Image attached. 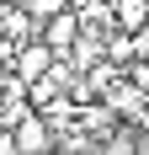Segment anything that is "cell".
Wrapping results in <instances>:
<instances>
[{
  "instance_id": "6da1fadb",
  "label": "cell",
  "mask_w": 149,
  "mask_h": 155,
  "mask_svg": "<svg viewBox=\"0 0 149 155\" xmlns=\"http://www.w3.org/2000/svg\"><path fill=\"white\" fill-rule=\"evenodd\" d=\"M11 134H16V155H53V144H59V128L43 118V107H27L11 123Z\"/></svg>"
},
{
  "instance_id": "7a4b0ae2",
  "label": "cell",
  "mask_w": 149,
  "mask_h": 155,
  "mask_svg": "<svg viewBox=\"0 0 149 155\" xmlns=\"http://www.w3.org/2000/svg\"><path fill=\"white\" fill-rule=\"evenodd\" d=\"M80 32H85V16H80V5H64V11H53V16H43V38L59 59H69V48L80 43Z\"/></svg>"
},
{
  "instance_id": "3957f363",
  "label": "cell",
  "mask_w": 149,
  "mask_h": 155,
  "mask_svg": "<svg viewBox=\"0 0 149 155\" xmlns=\"http://www.w3.org/2000/svg\"><path fill=\"white\" fill-rule=\"evenodd\" d=\"M53 64H59V54H53L43 38H32V43H16V54H11V70L27 80V86H32V80H43Z\"/></svg>"
},
{
  "instance_id": "277c9868",
  "label": "cell",
  "mask_w": 149,
  "mask_h": 155,
  "mask_svg": "<svg viewBox=\"0 0 149 155\" xmlns=\"http://www.w3.org/2000/svg\"><path fill=\"white\" fill-rule=\"evenodd\" d=\"M112 21H117L122 32H138L149 21V0H112Z\"/></svg>"
},
{
  "instance_id": "5b68a950",
  "label": "cell",
  "mask_w": 149,
  "mask_h": 155,
  "mask_svg": "<svg viewBox=\"0 0 149 155\" xmlns=\"http://www.w3.org/2000/svg\"><path fill=\"white\" fill-rule=\"evenodd\" d=\"M101 155H138V128H112V134H106L101 139Z\"/></svg>"
},
{
  "instance_id": "8992f818",
  "label": "cell",
  "mask_w": 149,
  "mask_h": 155,
  "mask_svg": "<svg viewBox=\"0 0 149 155\" xmlns=\"http://www.w3.org/2000/svg\"><path fill=\"white\" fill-rule=\"evenodd\" d=\"M21 5H27V16H32V21H43V16L64 11V5H74V0H21Z\"/></svg>"
},
{
  "instance_id": "52a82bcc",
  "label": "cell",
  "mask_w": 149,
  "mask_h": 155,
  "mask_svg": "<svg viewBox=\"0 0 149 155\" xmlns=\"http://www.w3.org/2000/svg\"><path fill=\"white\" fill-rule=\"evenodd\" d=\"M133 43H138V54H149V21H144V27L133 32Z\"/></svg>"
},
{
  "instance_id": "ba28073f",
  "label": "cell",
  "mask_w": 149,
  "mask_h": 155,
  "mask_svg": "<svg viewBox=\"0 0 149 155\" xmlns=\"http://www.w3.org/2000/svg\"><path fill=\"white\" fill-rule=\"evenodd\" d=\"M138 155H149V123L138 128Z\"/></svg>"
},
{
  "instance_id": "9c48e42d",
  "label": "cell",
  "mask_w": 149,
  "mask_h": 155,
  "mask_svg": "<svg viewBox=\"0 0 149 155\" xmlns=\"http://www.w3.org/2000/svg\"><path fill=\"white\" fill-rule=\"evenodd\" d=\"M0 91H5V80H0Z\"/></svg>"
}]
</instances>
